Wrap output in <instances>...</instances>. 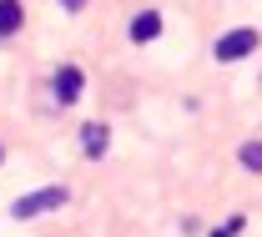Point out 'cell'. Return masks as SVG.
I'll return each mask as SVG.
<instances>
[{
	"label": "cell",
	"instance_id": "cell-1",
	"mask_svg": "<svg viewBox=\"0 0 262 237\" xmlns=\"http://www.w3.org/2000/svg\"><path fill=\"white\" fill-rule=\"evenodd\" d=\"M66 197H71L66 187H46V192H31V197H20V202L10 207V217H20V222H26V217H40V212H56V207H66Z\"/></svg>",
	"mask_w": 262,
	"mask_h": 237
},
{
	"label": "cell",
	"instance_id": "cell-2",
	"mask_svg": "<svg viewBox=\"0 0 262 237\" xmlns=\"http://www.w3.org/2000/svg\"><path fill=\"white\" fill-rule=\"evenodd\" d=\"M257 51V31H227L222 40H217V61L222 66H232V61H247Z\"/></svg>",
	"mask_w": 262,
	"mask_h": 237
},
{
	"label": "cell",
	"instance_id": "cell-3",
	"mask_svg": "<svg viewBox=\"0 0 262 237\" xmlns=\"http://www.w3.org/2000/svg\"><path fill=\"white\" fill-rule=\"evenodd\" d=\"M51 91H56V101H61V106L81 101V91H86V76H81V66H61V71H56V81H51Z\"/></svg>",
	"mask_w": 262,
	"mask_h": 237
},
{
	"label": "cell",
	"instance_id": "cell-4",
	"mask_svg": "<svg viewBox=\"0 0 262 237\" xmlns=\"http://www.w3.org/2000/svg\"><path fill=\"white\" fill-rule=\"evenodd\" d=\"M106 146H111V126L106 121H86L81 126V152L96 162V157H106Z\"/></svg>",
	"mask_w": 262,
	"mask_h": 237
},
{
	"label": "cell",
	"instance_id": "cell-5",
	"mask_svg": "<svg viewBox=\"0 0 262 237\" xmlns=\"http://www.w3.org/2000/svg\"><path fill=\"white\" fill-rule=\"evenodd\" d=\"M157 35H162V15H157V10H141V15L131 20V40H136V46H146V40H157Z\"/></svg>",
	"mask_w": 262,
	"mask_h": 237
},
{
	"label": "cell",
	"instance_id": "cell-6",
	"mask_svg": "<svg viewBox=\"0 0 262 237\" xmlns=\"http://www.w3.org/2000/svg\"><path fill=\"white\" fill-rule=\"evenodd\" d=\"M26 20V5L20 0H0V35H15Z\"/></svg>",
	"mask_w": 262,
	"mask_h": 237
},
{
	"label": "cell",
	"instance_id": "cell-7",
	"mask_svg": "<svg viewBox=\"0 0 262 237\" xmlns=\"http://www.w3.org/2000/svg\"><path fill=\"white\" fill-rule=\"evenodd\" d=\"M237 157H242V167H247V171H262V141H247Z\"/></svg>",
	"mask_w": 262,
	"mask_h": 237
},
{
	"label": "cell",
	"instance_id": "cell-8",
	"mask_svg": "<svg viewBox=\"0 0 262 237\" xmlns=\"http://www.w3.org/2000/svg\"><path fill=\"white\" fill-rule=\"evenodd\" d=\"M61 5H66V10H81V5H86V0H61Z\"/></svg>",
	"mask_w": 262,
	"mask_h": 237
},
{
	"label": "cell",
	"instance_id": "cell-9",
	"mask_svg": "<svg viewBox=\"0 0 262 237\" xmlns=\"http://www.w3.org/2000/svg\"><path fill=\"white\" fill-rule=\"evenodd\" d=\"M0 157H5V152H0Z\"/></svg>",
	"mask_w": 262,
	"mask_h": 237
}]
</instances>
